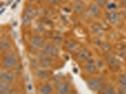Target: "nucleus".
Segmentation results:
<instances>
[{
	"label": "nucleus",
	"instance_id": "10",
	"mask_svg": "<svg viewBox=\"0 0 126 94\" xmlns=\"http://www.w3.org/2000/svg\"><path fill=\"white\" fill-rule=\"evenodd\" d=\"M26 15H27L30 18H33L37 15L38 12L37 11L34 9L32 7H27L26 8L25 10V13Z\"/></svg>",
	"mask_w": 126,
	"mask_h": 94
},
{
	"label": "nucleus",
	"instance_id": "15",
	"mask_svg": "<svg viewBox=\"0 0 126 94\" xmlns=\"http://www.w3.org/2000/svg\"><path fill=\"white\" fill-rule=\"evenodd\" d=\"M31 19L29 16H28L27 15H26L25 14H23V16H22V23H23V25L25 27H28L31 24Z\"/></svg>",
	"mask_w": 126,
	"mask_h": 94
},
{
	"label": "nucleus",
	"instance_id": "13",
	"mask_svg": "<svg viewBox=\"0 0 126 94\" xmlns=\"http://www.w3.org/2000/svg\"><path fill=\"white\" fill-rule=\"evenodd\" d=\"M85 69L86 71H88L90 73H94L95 71H96V67H95L94 64H93V63L88 62L86 65H85Z\"/></svg>",
	"mask_w": 126,
	"mask_h": 94
},
{
	"label": "nucleus",
	"instance_id": "21",
	"mask_svg": "<svg viewBox=\"0 0 126 94\" xmlns=\"http://www.w3.org/2000/svg\"><path fill=\"white\" fill-rule=\"evenodd\" d=\"M12 90V86L9 83V84L6 86V88H4L3 90H1L0 92H1V94H8V93L11 92Z\"/></svg>",
	"mask_w": 126,
	"mask_h": 94
},
{
	"label": "nucleus",
	"instance_id": "12",
	"mask_svg": "<svg viewBox=\"0 0 126 94\" xmlns=\"http://www.w3.org/2000/svg\"><path fill=\"white\" fill-rule=\"evenodd\" d=\"M76 57L78 59H86L87 60L90 57V53L88 51L86 50H81L77 53Z\"/></svg>",
	"mask_w": 126,
	"mask_h": 94
},
{
	"label": "nucleus",
	"instance_id": "31",
	"mask_svg": "<svg viewBox=\"0 0 126 94\" xmlns=\"http://www.w3.org/2000/svg\"><path fill=\"white\" fill-rule=\"evenodd\" d=\"M68 0H60V1L63 2V3H66Z\"/></svg>",
	"mask_w": 126,
	"mask_h": 94
},
{
	"label": "nucleus",
	"instance_id": "32",
	"mask_svg": "<svg viewBox=\"0 0 126 94\" xmlns=\"http://www.w3.org/2000/svg\"><path fill=\"white\" fill-rule=\"evenodd\" d=\"M33 1H37V2H40V1H42V0H33Z\"/></svg>",
	"mask_w": 126,
	"mask_h": 94
},
{
	"label": "nucleus",
	"instance_id": "3",
	"mask_svg": "<svg viewBox=\"0 0 126 94\" xmlns=\"http://www.w3.org/2000/svg\"><path fill=\"white\" fill-rule=\"evenodd\" d=\"M88 13L89 15L91 16L92 17H98L100 15V7L98 6L96 3H90L88 6Z\"/></svg>",
	"mask_w": 126,
	"mask_h": 94
},
{
	"label": "nucleus",
	"instance_id": "11",
	"mask_svg": "<svg viewBox=\"0 0 126 94\" xmlns=\"http://www.w3.org/2000/svg\"><path fill=\"white\" fill-rule=\"evenodd\" d=\"M15 79V75L12 71H7L4 73L3 80L8 83H12Z\"/></svg>",
	"mask_w": 126,
	"mask_h": 94
},
{
	"label": "nucleus",
	"instance_id": "20",
	"mask_svg": "<svg viewBox=\"0 0 126 94\" xmlns=\"http://www.w3.org/2000/svg\"><path fill=\"white\" fill-rule=\"evenodd\" d=\"M92 30L94 33L96 34H99L102 31V28L98 25V24H94L92 26Z\"/></svg>",
	"mask_w": 126,
	"mask_h": 94
},
{
	"label": "nucleus",
	"instance_id": "4",
	"mask_svg": "<svg viewBox=\"0 0 126 94\" xmlns=\"http://www.w3.org/2000/svg\"><path fill=\"white\" fill-rule=\"evenodd\" d=\"M43 51L47 55H49L50 57H54L58 52V49L54 45H49L44 47Z\"/></svg>",
	"mask_w": 126,
	"mask_h": 94
},
{
	"label": "nucleus",
	"instance_id": "19",
	"mask_svg": "<svg viewBox=\"0 0 126 94\" xmlns=\"http://www.w3.org/2000/svg\"><path fill=\"white\" fill-rule=\"evenodd\" d=\"M94 1L95 3L101 8H104L105 6H107V0H94Z\"/></svg>",
	"mask_w": 126,
	"mask_h": 94
},
{
	"label": "nucleus",
	"instance_id": "5",
	"mask_svg": "<svg viewBox=\"0 0 126 94\" xmlns=\"http://www.w3.org/2000/svg\"><path fill=\"white\" fill-rule=\"evenodd\" d=\"M73 11L76 13H82L85 10V4L81 0H76L73 4Z\"/></svg>",
	"mask_w": 126,
	"mask_h": 94
},
{
	"label": "nucleus",
	"instance_id": "27",
	"mask_svg": "<svg viewBox=\"0 0 126 94\" xmlns=\"http://www.w3.org/2000/svg\"><path fill=\"white\" fill-rule=\"evenodd\" d=\"M107 94H115V91L113 88H109L107 90L106 93Z\"/></svg>",
	"mask_w": 126,
	"mask_h": 94
},
{
	"label": "nucleus",
	"instance_id": "9",
	"mask_svg": "<svg viewBox=\"0 0 126 94\" xmlns=\"http://www.w3.org/2000/svg\"><path fill=\"white\" fill-rule=\"evenodd\" d=\"M10 45H11V41H10V38L8 37L4 38L2 41H1V43H0L1 50L3 51L7 50L10 48Z\"/></svg>",
	"mask_w": 126,
	"mask_h": 94
},
{
	"label": "nucleus",
	"instance_id": "1",
	"mask_svg": "<svg viewBox=\"0 0 126 94\" xmlns=\"http://www.w3.org/2000/svg\"><path fill=\"white\" fill-rule=\"evenodd\" d=\"M17 57L15 54H12L6 57L3 61V67L5 69H11L16 64Z\"/></svg>",
	"mask_w": 126,
	"mask_h": 94
},
{
	"label": "nucleus",
	"instance_id": "28",
	"mask_svg": "<svg viewBox=\"0 0 126 94\" xmlns=\"http://www.w3.org/2000/svg\"><path fill=\"white\" fill-rule=\"evenodd\" d=\"M96 65H97V66L98 67V68H100V69L102 68V67L103 66V62H102L100 60H98L97 61H96Z\"/></svg>",
	"mask_w": 126,
	"mask_h": 94
},
{
	"label": "nucleus",
	"instance_id": "2",
	"mask_svg": "<svg viewBox=\"0 0 126 94\" xmlns=\"http://www.w3.org/2000/svg\"><path fill=\"white\" fill-rule=\"evenodd\" d=\"M88 87L93 92L98 91L101 86V82L96 78H89L86 80Z\"/></svg>",
	"mask_w": 126,
	"mask_h": 94
},
{
	"label": "nucleus",
	"instance_id": "6",
	"mask_svg": "<svg viewBox=\"0 0 126 94\" xmlns=\"http://www.w3.org/2000/svg\"><path fill=\"white\" fill-rule=\"evenodd\" d=\"M32 45L36 48H42L44 45V41L40 36H35L32 39Z\"/></svg>",
	"mask_w": 126,
	"mask_h": 94
},
{
	"label": "nucleus",
	"instance_id": "30",
	"mask_svg": "<svg viewBox=\"0 0 126 94\" xmlns=\"http://www.w3.org/2000/svg\"><path fill=\"white\" fill-rule=\"evenodd\" d=\"M27 88H29V90H32V85L29 84V85H28V86H27Z\"/></svg>",
	"mask_w": 126,
	"mask_h": 94
},
{
	"label": "nucleus",
	"instance_id": "7",
	"mask_svg": "<svg viewBox=\"0 0 126 94\" xmlns=\"http://www.w3.org/2000/svg\"><path fill=\"white\" fill-rule=\"evenodd\" d=\"M107 19L111 24H116L119 20V14L115 11H112L110 13H107Z\"/></svg>",
	"mask_w": 126,
	"mask_h": 94
},
{
	"label": "nucleus",
	"instance_id": "24",
	"mask_svg": "<svg viewBox=\"0 0 126 94\" xmlns=\"http://www.w3.org/2000/svg\"><path fill=\"white\" fill-rule=\"evenodd\" d=\"M76 45H75V43H70V44L68 45V47H67V48H68V50H69L71 52H74V51L76 50Z\"/></svg>",
	"mask_w": 126,
	"mask_h": 94
},
{
	"label": "nucleus",
	"instance_id": "16",
	"mask_svg": "<svg viewBox=\"0 0 126 94\" xmlns=\"http://www.w3.org/2000/svg\"><path fill=\"white\" fill-rule=\"evenodd\" d=\"M52 90V87L50 85H46L40 88V92L43 94H49Z\"/></svg>",
	"mask_w": 126,
	"mask_h": 94
},
{
	"label": "nucleus",
	"instance_id": "25",
	"mask_svg": "<svg viewBox=\"0 0 126 94\" xmlns=\"http://www.w3.org/2000/svg\"><path fill=\"white\" fill-rule=\"evenodd\" d=\"M107 89H108L107 86L105 85H103L100 86V88H99L98 92L99 93H106Z\"/></svg>",
	"mask_w": 126,
	"mask_h": 94
},
{
	"label": "nucleus",
	"instance_id": "18",
	"mask_svg": "<svg viewBox=\"0 0 126 94\" xmlns=\"http://www.w3.org/2000/svg\"><path fill=\"white\" fill-rule=\"evenodd\" d=\"M37 74L39 77H41V78H46V77H48L49 75V71H47V70H39V71L37 72Z\"/></svg>",
	"mask_w": 126,
	"mask_h": 94
},
{
	"label": "nucleus",
	"instance_id": "29",
	"mask_svg": "<svg viewBox=\"0 0 126 94\" xmlns=\"http://www.w3.org/2000/svg\"><path fill=\"white\" fill-rule=\"evenodd\" d=\"M60 0H49V2L51 4H57Z\"/></svg>",
	"mask_w": 126,
	"mask_h": 94
},
{
	"label": "nucleus",
	"instance_id": "23",
	"mask_svg": "<svg viewBox=\"0 0 126 94\" xmlns=\"http://www.w3.org/2000/svg\"><path fill=\"white\" fill-rule=\"evenodd\" d=\"M110 64L112 67H119V65H120V63H119V61L118 60H115L114 59H112L110 61Z\"/></svg>",
	"mask_w": 126,
	"mask_h": 94
},
{
	"label": "nucleus",
	"instance_id": "17",
	"mask_svg": "<svg viewBox=\"0 0 126 94\" xmlns=\"http://www.w3.org/2000/svg\"><path fill=\"white\" fill-rule=\"evenodd\" d=\"M111 50V45L109 43H104L102 45V50L104 53H107Z\"/></svg>",
	"mask_w": 126,
	"mask_h": 94
},
{
	"label": "nucleus",
	"instance_id": "26",
	"mask_svg": "<svg viewBox=\"0 0 126 94\" xmlns=\"http://www.w3.org/2000/svg\"><path fill=\"white\" fill-rule=\"evenodd\" d=\"M119 3L121 7L124 9H126V0H120Z\"/></svg>",
	"mask_w": 126,
	"mask_h": 94
},
{
	"label": "nucleus",
	"instance_id": "8",
	"mask_svg": "<svg viewBox=\"0 0 126 94\" xmlns=\"http://www.w3.org/2000/svg\"><path fill=\"white\" fill-rule=\"evenodd\" d=\"M56 90L59 94H66L70 90V87L67 83H60L56 86Z\"/></svg>",
	"mask_w": 126,
	"mask_h": 94
},
{
	"label": "nucleus",
	"instance_id": "14",
	"mask_svg": "<svg viewBox=\"0 0 126 94\" xmlns=\"http://www.w3.org/2000/svg\"><path fill=\"white\" fill-rule=\"evenodd\" d=\"M118 81L123 88L126 90V75L124 74H120L118 77Z\"/></svg>",
	"mask_w": 126,
	"mask_h": 94
},
{
	"label": "nucleus",
	"instance_id": "22",
	"mask_svg": "<svg viewBox=\"0 0 126 94\" xmlns=\"http://www.w3.org/2000/svg\"><path fill=\"white\" fill-rule=\"evenodd\" d=\"M107 7L108 10L113 11L117 8V5L114 3H110L109 4H107Z\"/></svg>",
	"mask_w": 126,
	"mask_h": 94
}]
</instances>
